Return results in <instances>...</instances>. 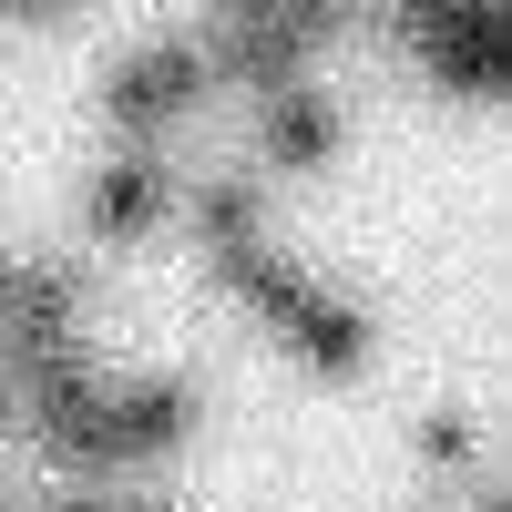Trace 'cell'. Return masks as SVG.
<instances>
[{"mask_svg":"<svg viewBox=\"0 0 512 512\" xmlns=\"http://www.w3.org/2000/svg\"><path fill=\"white\" fill-rule=\"evenodd\" d=\"M11 277H21V256H0V308H11Z\"/></svg>","mask_w":512,"mask_h":512,"instance_id":"12","label":"cell"},{"mask_svg":"<svg viewBox=\"0 0 512 512\" xmlns=\"http://www.w3.org/2000/svg\"><path fill=\"white\" fill-rule=\"evenodd\" d=\"M472 451H482L472 410H431L420 420V461H431V472H472Z\"/></svg>","mask_w":512,"mask_h":512,"instance_id":"9","label":"cell"},{"mask_svg":"<svg viewBox=\"0 0 512 512\" xmlns=\"http://www.w3.org/2000/svg\"><path fill=\"white\" fill-rule=\"evenodd\" d=\"M205 420V390L185 369H144V379H113V451L123 472H144V461H175Z\"/></svg>","mask_w":512,"mask_h":512,"instance_id":"4","label":"cell"},{"mask_svg":"<svg viewBox=\"0 0 512 512\" xmlns=\"http://www.w3.org/2000/svg\"><path fill=\"white\" fill-rule=\"evenodd\" d=\"M195 236L205 256H246V246H267V175H205L195 185Z\"/></svg>","mask_w":512,"mask_h":512,"instance_id":"8","label":"cell"},{"mask_svg":"<svg viewBox=\"0 0 512 512\" xmlns=\"http://www.w3.org/2000/svg\"><path fill=\"white\" fill-rule=\"evenodd\" d=\"M338 144H349V123H338L328 93H277V103H256V164L267 175H318V164H338Z\"/></svg>","mask_w":512,"mask_h":512,"instance_id":"6","label":"cell"},{"mask_svg":"<svg viewBox=\"0 0 512 512\" xmlns=\"http://www.w3.org/2000/svg\"><path fill=\"white\" fill-rule=\"evenodd\" d=\"M11 431H21V379L0 369V441H11Z\"/></svg>","mask_w":512,"mask_h":512,"instance_id":"11","label":"cell"},{"mask_svg":"<svg viewBox=\"0 0 512 512\" xmlns=\"http://www.w3.org/2000/svg\"><path fill=\"white\" fill-rule=\"evenodd\" d=\"M277 338H287V349L308 359L318 379H359V369H369V349H379L369 308H349L338 287H308V297H297V318H287Z\"/></svg>","mask_w":512,"mask_h":512,"instance_id":"7","label":"cell"},{"mask_svg":"<svg viewBox=\"0 0 512 512\" xmlns=\"http://www.w3.org/2000/svg\"><path fill=\"white\" fill-rule=\"evenodd\" d=\"M338 31V11H226V21H205V72H216V93H256V103H277L308 82V52Z\"/></svg>","mask_w":512,"mask_h":512,"instance_id":"1","label":"cell"},{"mask_svg":"<svg viewBox=\"0 0 512 512\" xmlns=\"http://www.w3.org/2000/svg\"><path fill=\"white\" fill-rule=\"evenodd\" d=\"M216 103V72H205L195 41H144V52H123L113 82H103V123L123 134V154H154V134H175Z\"/></svg>","mask_w":512,"mask_h":512,"instance_id":"2","label":"cell"},{"mask_svg":"<svg viewBox=\"0 0 512 512\" xmlns=\"http://www.w3.org/2000/svg\"><path fill=\"white\" fill-rule=\"evenodd\" d=\"M103 512H185L175 492H144V482H123V492H103Z\"/></svg>","mask_w":512,"mask_h":512,"instance_id":"10","label":"cell"},{"mask_svg":"<svg viewBox=\"0 0 512 512\" xmlns=\"http://www.w3.org/2000/svg\"><path fill=\"white\" fill-rule=\"evenodd\" d=\"M175 175H164V154H113L93 175V205H82V236L93 246H144L164 216H175Z\"/></svg>","mask_w":512,"mask_h":512,"instance_id":"5","label":"cell"},{"mask_svg":"<svg viewBox=\"0 0 512 512\" xmlns=\"http://www.w3.org/2000/svg\"><path fill=\"white\" fill-rule=\"evenodd\" d=\"M390 31L420 52V72L461 103H502L512 82V21L502 11H390Z\"/></svg>","mask_w":512,"mask_h":512,"instance_id":"3","label":"cell"}]
</instances>
